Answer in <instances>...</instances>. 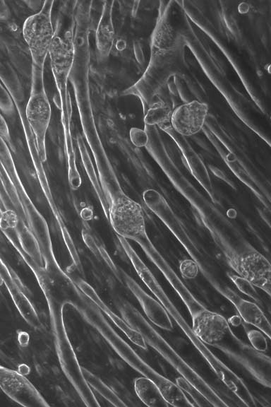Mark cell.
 Here are the masks:
<instances>
[{"label":"cell","mask_w":271,"mask_h":407,"mask_svg":"<svg viewBox=\"0 0 271 407\" xmlns=\"http://www.w3.org/2000/svg\"><path fill=\"white\" fill-rule=\"evenodd\" d=\"M122 245L144 284L162 304L172 322H175L177 326L180 328L216 376L241 401L243 402L246 406L254 405L255 399L243 380L221 360L195 334L192 326L185 319L158 281L128 242H124Z\"/></svg>","instance_id":"6da1fadb"},{"label":"cell","mask_w":271,"mask_h":407,"mask_svg":"<svg viewBox=\"0 0 271 407\" xmlns=\"http://www.w3.org/2000/svg\"><path fill=\"white\" fill-rule=\"evenodd\" d=\"M119 312L122 318L142 335L147 346L200 392L211 406H229L219 393L179 354L138 309L124 301L120 305Z\"/></svg>","instance_id":"7a4b0ae2"},{"label":"cell","mask_w":271,"mask_h":407,"mask_svg":"<svg viewBox=\"0 0 271 407\" xmlns=\"http://www.w3.org/2000/svg\"><path fill=\"white\" fill-rule=\"evenodd\" d=\"M102 334L112 349L126 363L142 376L152 380L159 387L169 406H194L176 382L164 377L147 363L108 324H105Z\"/></svg>","instance_id":"3957f363"},{"label":"cell","mask_w":271,"mask_h":407,"mask_svg":"<svg viewBox=\"0 0 271 407\" xmlns=\"http://www.w3.org/2000/svg\"><path fill=\"white\" fill-rule=\"evenodd\" d=\"M53 1H45L41 10L23 23V35L28 45L33 64V76L42 78L44 64L55 37L52 21Z\"/></svg>","instance_id":"277c9868"},{"label":"cell","mask_w":271,"mask_h":407,"mask_svg":"<svg viewBox=\"0 0 271 407\" xmlns=\"http://www.w3.org/2000/svg\"><path fill=\"white\" fill-rule=\"evenodd\" d=\"M109 220L115 232L124 239L138 241L145 235V221L141 206L124 194L114 197Z\"/></svg>","instance_id":"5b68a950"},{"label":"cell","mask_w":271,"mask_h":407,"mask_svg":"<svg viewBox=\"0 0 271 407\" xmlns=\"http://www.w3.org/2000/svg\"><path fill=\"white\" fill-rule=\"evenodd\" d=\"M176 68L177 58L174 48L157 49L144 75L135 84L136 92L146 102L150 104Z\"/></svg>","instance_id":"8992f818"},{"label":"cell","mask_w":271,"mask_h":407,"mask_svg":"<svg viewBox=\"0 0 271 407\" xmlns=\"http://www.w3.org/2000/svg\"><path fill=\"white\" fill-rule=\"evenodd\" d=\"M25 114L35 136L39 157L44 161L46 160L45 136L51 119L52 109L43 82L33 81Z\"/></svg>","instance_id":"52a82bcc"},{"label":"cell","mask_w":271,"mask_h":407,"mask_svg":"<svg viewBox=\"0 0 271 407\" xmlns=\"http://www.w3.org/2000/svg\"><path fill=\"white\" fill-rule=\"evenodd\" d=\"M0 388L16 403L26 407L49 406L46 399L24 375L0 365Z\"/></svg>","instance_id":"ba28073f"},{"label":"cell","mask_w":271,"mask_h":407,"mask_svg":"<svg viewBox=\"0 0 271 407\" xmlns=\"http://www.w3.org/2000/svg\"><path fill=\"white\" fill-rule=\"evenodd\" d=\"M208 106L198 100H192L173 110L170 123L179 134L192 136L200 132L208 114Z\"/></svg>","instance_id":"9c48e42d"},{"label":"cell","mask_w":271,"mask_h":407,"mask_svg":"<svg viewBox=\"0 0 271 407\" xmlns=\"http://www.w3.org/2000/svg\"><path fill=\"white\" fill-rule=\"evenodd\" d=\"M236 272L268 295H270L271 266L269 261L257 251L246 252L239 256Z\"/></svg>","instance_id":"30bf717a"},{"label":"cell","mask_w":271,"mask_h":407,"mask_svg":"<svg viewBox=\"0 0 271 407\" xmlns=\"http://www.w3.org/2000/svg\"><path fill=\"white\" fill-rule=\"evenodd\" d=\"M191 320L195 334L206 345L222 341L229 328L228 320L223 315L207 308L193 314Z\"/></svg>","instance_id":"8fae6325"},{"label":"cell","mask_w":271,"mask_h":407,"mask_svg":"<svg viewBox=\"0 0 271 407\" xmlns=\"http://www.w3.org/2000/svg\"><path fill=\"white\" fill-rule=\"evenodd\" d=\"M126 283L140 305L147 319L156 327L167 331H172L174 329L172 321L162 304L131 277L126 276Z\"/></svg>","instance_id":"7c38bea8"},{"label":"cell","mask_w":271,"mask_h":407,"mask_svg":"<svg viewBox=\"0 0 271 407\" xmlns=\"http://www.w3.org/2000/svg\"><path fill=\"white\" fill-rule=\"evenodd\" d=\"M77 285L83 294H85L133 344L144 350L147 348V346L142 335L129 325L122 317L116 314L103 301L90 284L80 280L77 283Z\"/></svg>","instance_id":"4fadbf2b"},{"label":"cell","mask_w":271,"mask_h":407,"mask_svg":"<svg viewBox=\"0 0 271 407\" xmlns=\"http://www.w3.org/2000/svg\"><path fill=\"white\" fill-rule=\"evenodd\" d=\"M227 297L234 305L239 316L244 322L253 326L261 331L268 339L270 338V322L258 304L246 300L232 291Z\"/></svg>","instance_id":"5bb4252c"},{"label":"cell","mask_w":271,"mask_h":407,"mask_svg":"<svg viewBox=\"0 0 271 407\" xmlns=\"http://www.w3.org/2000/svg\"><path fill=\"white\" fill-rule=\"evenodd\" d=\"M111 4V2H106L104 5L95 33L97 49L102 57L109 55L114 40Z\"/></svg>","instance_id":"9a60e30c"},{"label":"cell","mask_w":271,"mask_h":407,"mask_svg":"<svg viewBox=\"0 0 271 407\" xmlns=\"http://www.w3.org/2000/svg\"><path fill=\"white\" fill-rule=\"evenodd\" d=\"M134 390L139 399L150 407L169 406L159 387L151 379L140 376L134 380Z\"/></svg>","instance_id":"2e32d148"},{"label":"cell","mask_w":271,"mask_h":407,"mask_svg":"<svg viewBox=\"0 0 271 407\" xmlns=\"http://www.w3.org/2000/svg\"><path fill=\"white\" fill-rule=\"evenodd\" d=\"M83 372L89 386L92 387L98 394L109 401V402L116 406H126L114 391L99 377L84 367H83Z\"/></svg>","instance_id":"e0dca14e"},{"label":"cell","mask_w":271,"mask_h":407,"mask_svg":"<svg viewBox=\"0 0 271 407\" xmlns=\"http://www.w3.org/2000/svg\"><path fill=\"white\" fill-rule=\"evenodd\" d=\"M172 112L173 109L167 105H154L148 109L145 117V122L148 125H158L170 122Z\"/></svg>","instance_id":"ac0fdd59"},{"label":"cell","mask_w":271,"mask_h":407,"mask_svg":"<svg viewBox=\"0 0 271 407\" xmlns=\"http://www.w3.org/2000/svg\"><path fill=\"white\" fill-rule=\"evenodd\" d=\"M229 277L241 293L253 300L257 304H261V298L255 286L250 281L234 273H229Z\"/></svg>","instance_id":"d6986e66"},{"label":"cell","mask_w":271,"mask_h":407,"mask_svg":"<svg viewBox=\"0 0 271 407\" xmlns=\"http://www.w3.org/2000/svg\"><path fill=\"white\" fill-rule=\"evenodd\" d=\"M246 336L250 343L256 350L265 352L267 350L268 343L266 336L261 331L258 329H248L246 331Z\"/></svg>","instance_id":"ffe728a7"},{"label":"cell","mask_w":271,"mask_h":407,"mask_svg":"<svg viewBox=\"0 0 271 407\" xmlns=\"http://www.w3.org/2000/svg\"><path fill=\"white\" fill-rule=\"evenodd\" d=\"M179 270L182 277L185 279H193L198 274V266L191 259H183L179 265Z\"/></svg>","instance_id":"44dd1931"},{"label":"cell","mask_w":271,"mask_h":407,"mask_svg":"<svg viewBox=\"0 0 271 407\" xmlns=\"http://www.w3.org/2000/svg\"><path fill=\"white\" fill-rule=\"evenodd\" d=\"M9 10L4 1H0V18L6 19L8 18Z\"/></svg>","instance_id":"7402d4cb"},{"label":"cell","mask_w":271,"mask_h":407,"mask_svg":"<svg viewBox=\"0 0 271 407\" xmlns=\"http://www.w3.org/2000/svg\"><path fill=\"white\" fill-rule=\"evenodd\" d=\"M0 134H1L4 136H8V129L6 126V124L1 114H0Z\"/></svg>","instance_id":"603a6c76"},{"label":"cell","mask_w":271,"mask_h":407,"mask_svg":"<svg viewBox=\"0 0 271 407\" xmlns=\"http://www.w3.org/2000/svg\"><path fill=\"white\" fill-rule=\"evenodd\" d=\"M235 319H231L230 320V322L231 323L232 325L234 326H237L240 322H241L242 319L238 315V316H234Z\"/></svg>","instance_id":"cb8c5ba5"}]
</instances>
